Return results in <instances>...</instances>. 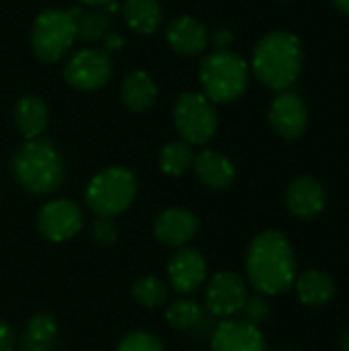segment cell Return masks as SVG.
Wrapping results in <instances>:
<instances>
[{
    "label": "cell",
    "mask_w": 349,
    "mask_h": 351,
    "mask_svg": "<svg viewBox=\"0 0 349 351\" xmlns=\"http://www.w3.org/2000/svg\"><path fill=\"white\" fill-rule=\"evenodd\" d=\"M247 276L261 294L278 296L290 290L296 280V257L282 232L265 230L253 239L247 253Z\"/></svg>",
    "instance_id": "6da1fadb"
},
{
    "label": "cell",
    "mask_w": 349,
    "mask_h": 351,
    "mask_svg": "<svg viewBox=\"0 0 349 351\" xmlns=\"http://www.w3.org/2000/svg\"><path fill=\"white\" fill-rule=\"evenodd\" d=\"M251 64L265 86L288 90L302 70V43L290 31H272L255 45Z\"/></svg>",
    "instance_id": "7a4b0ae2"
},
{
    "label": "cell",
    "mask_w": 349,
    "mask_h": 351,
    "mask_svg": "<svg viewBox=\"0 0 349 351\" xmlns=\"http://www.w3.org/2000/svg\"><path fill=\"white\" fill-rule=\"evenodd\" d=\"M16 181L31 193H51L64 179V162L56 146L47 140H27L12 160Z\"/></svg>",
    "instance_id": "3957f363"
},
{
    "label": "cell",
    "mask_w": 349,
    "mask_h": 351,
    "mask_svg": "<svg viewBox=\"0 0 349 351\" xmlns=\"http://www.w3.org/2000/svg\"><path fill=\"white\" fill-rule=\"evenodd\" d=\"M200 80L212 103H232L249 86V66L239 53L216 49L202 62Z\"/></svg>",
    "instance_id": "277c9868"
},
{
    "label": "cell",
    "mask_w": 349,
    "mask_h": 351,
    "mask_svg": "<svg viewBox=\"0 0 349 351\" xmlns=\"http://www.w3.org/2000/svg\"><path fill=\"white\" fill-rule=\"evenodd\" d=\"M138 191L136 177L123 167L97 173L86 187V204L99 218H113L130 208Z\"/></svg>",
    "instance_id": "5b68a950"
},
{
    "label": "cell",
    "mask_w": 349,
    "mask_h": 351,
    "mask_svg": "<svg viewBox=\"0 0 349 351\" xmlns=\"http://www.w3.org/2000/svg\"><path fill=\"white\" fill-rule=\"evenodd\" d=\"M76 41V23L70 10H43L31 31V47L41 62H58Z\"/></svg>",
    "instance_id": "8992f818"
},
{
    "label": "cell",
    "mask_w": 349,
    "mask_h": 351,
    "mask_svg": "<svg viewBox=\"0 0 349 351\" xmlns=\"http://www.w3.org/2000/svg\"><path fill=\"white\" fill-rule=\"evenodd\" d=\"M175 128L187 144H206L218 130V115L214 103L200 93H185L177 99L173 109Z\"/></svg>",
    "instance_id": "52a82bcc"
},
{
    "label": "cell",
    "mask_w": 349,
    "mask_h": 351,
    "mask_svg": "<svg viewBox=\"0 0 349 351\" xmlns=\"http://www.w3.org/2000/svg\"><path fill=\"white\" fill-rule=\"evenodd\" d=\"M111 74H113L111 58L99 49L76 51L64 68V76H66L68 84H72L78 90L101 88L103 84L109 82Z\"/></svg>",
    "instance_id": "ba28073f"
},
{
    "label": "cell",
    "mask_w": 349,
    "mask_h": 351,
    "mask_svg": "<svg viewBox=\"0 0 349 351\" xmlns=\"http://www.w3.org/2000/svg\"><path fill=\"white\" fill-rule=\"evenodd\" d=\"M39 232L53 243L68 241L76 237L82 228V212L70 199H56L41 208L37 216Z\"/></svg>",
    "instance_id": "9c48e42d"
},
{
    "label": "cell",
    "mask_w": 349,
    "mask_h": 351,
    "mask_svg": "<svg viewBox=\"0 0 349 351\" xmlns=\"http://www.w3.org/2000/svg\"><path fill=\"white\" fill-rule=\"evenodd\" d=\"M247 298L249 294L245 282L230 271L216 274L206 290V306L214 317H230L241 313Z\"/></svg>",
    "instance_id": "30bf717a"
},
{
    "label": "cell",
    "mask_w": 349,
    "mask_h": 351,
    "mask_svg": "<svg viewBox=\"0 0 349 351\" xmlns=\"http://www.w3.org/2000/svg\"><path fill=\"white\" fill-rule=\"evenodd\" d=\"M269 123L286 140H296L309 125V109L298 93L282 90L269 105Z\"/></svg>",
    "instance_id": "8fae6325"
},
{
    "label": "cell",
    "mask_w": 349,
    "mask_h": 351,
    "mask_svg": "<svg viewBox=\"0 0 349 351\" xmlns=\"http://www.w3.org/2000/svg\"><path fill=\"white\" fill-rule=\"evenodd\" d=\"M212 351H265V339L257 325L222 321L212 333Z\"/></svg>",
    "instance_id": "7c38bea8"
},
{
    "label": "cell",
    "mask_w": 349,
    "mask_h": 351,
    "mask_svg": "<svg viewBox=\"0 0 349 351\" xmlns=\"http://www.w3.org/2000/svg\"><path fill=\"white\" fill-rule=\"evenodd\" d=\"M288 210L302 220H311L319 216L325 208V189L323 185L313 177H296L286 193Z\"/></svg>",
    "instance_id": "4fadbf2b"
},
{
    "label": "cell",
    "mask_w": 349,
    "mask_h": 351,
    "mask_svg": "<svg viewBox=\"0 0 349 351\" xmlns=\"http://www.w3.org/2000/svg\"><path fill=\"white\" fill-rule=\"evenodd\" d=\"M169 282L177 292H193L206 280V261L193 249L177 251L169 261Z\"/></svg>",
    "instance_id": "5bb4252c"
},
{
    "label": "cell",
    "mask_w": 349,
    "mask_h": 351,
    "mask_svg": "<svg viewBox=\"0 0 349 351\" xmlns=\"http://www.w3.org/2000/svg\"><path fill=\"white\" fill-rule=\"evenodd\" d=\"M197 232V218L183 208L165 210L154 222V234L160 243L181 247L189 243Z\"/></svg>",
    "instance_id": "9a60e30c"
},
{
    "label": "cell",
    "mask_w": 349,
    "mask_h": 351,
    "mask_svg": "<svg viewBox=\"0 0 349 351\" xmlns=\"http://www.w3.org/2000/svg\"><path fill=\"white\" fill-rule=\"evenodd\" d=\"M167 41L175 51H179L183 56H195L208 47L210 37H208L206 27L197 19L183 14L169 23Z\"/></svg>",
    "instance_id": "2e32d148"
},
{
    "label": "cell",
    "mask_w": 349,
    "mask_h": 351,
    "mask_svg": "<svg viewBox=\"0 0 349 351\" xmlns=\"http://www.w3.org/2000/svg\"><path fill=\"white\" fill-rule=\"evenodd\" d=\"M193 169L204 185L210 189H228L234 183V165L220 152L216 150H202L193 158Z\"/></svg>",
    "instance_id": "e0dca14e"
},
{
    "label": "cell",
    "mask_w": 349,
    "mask_h": 351,
    "mask_svg": "<svg viewBox=\"0 0 349 351\" xmlns=\"http://www.w3.org/2000/svg\"><path fill=\"white\" fill-rule=\"evenodd\" d=\"M47 121H49V111L39 97L27 95L16 103L14 123L27 140H37L45 132Z\"/></svg>",
    "instance_id": "ac0fdd59"
},
{
    "label": "cell",
    "mask_w": 349,
    "mask_h": 351,
    "mask_svg": "<svg viewBox=\"0 0 349 351\" xmlns=\"http://www.w3.org/2000/svg\"><path fill=\"white\" fill-rule=\"evenodd\" d=\"M156 95H158V88L154 80L142 70L130 72L121 82V99L132 111H144L152 107L156 101Z\"/></svg>",
    "instance_id": "d6986e66"
},
{
    "label": "cell",
    "mask_w": 349,
    "mask_h": 351,
    "mask_svg": "<svg viewBox=\"0 0 349 351\" xmlns=\"http://www.w3.org/2000/svg\"><path fill=\"white\" fill-rule=\"evenodd\" d=\"M296 292L304 304L325 306L335 296V284L327 274H323L319 269H311L296 280Z\"/></svg>",
    "instance_id": "ffe728a7"
},
{
    "label": "cell",
    "mask_w": 349,
    "mask_h": 351,
    "mask_svg": "<svg viewBox=\"0 0 349 351\" xmlns=\"http://www.w3.org/2000/svg\"><path fill=\"white\" fill-rule=\"evenodd\" d=\"M123 19L132 31L140 35H150L160 27L163 10L156 0H125Z\"/></svg>",
    "instance_id": "44dd1931"
},
{
    "label": "cell",
    "mask_w": 349,
    "mask_h": 351,
    "mask_svg": "<svg viewBox=\"0 0 349 351\" xmlns=\"http://www.w3.org/2000/svg\"><path fill=\"white\" fill-rule=\"evenodd\" d=\"M76 23V39L82 41H99L109 33L111 16L105 8H72L70 10Z\"/></svg>",
    "instance_id": "7402d4cb"
},
{
    "label": "cell",
    "mask_w": 349,
    "mask_h": 351,
    "mask_svg": "<svg viewBox=\"0 0 349 351\" xmlns=\"http://www.w3.org/2000/svg\"><path fill=\"white\" fill-rule=\"evenodd\" d=\"M56 321L49 315H35L23 337V348L25 351H49L56 339Z\"/></svg>",
    "instance_id": "603a6c76"
},
{
    "label": "cell",
    "mask_w": 349,
    "mask_h": 351,
    "mask_svg": "<svg viewBox=\"0 0 349 351\" xmlns=\"http://www.w3.org/2000/svg\"><path fill=\"white\" fill-rule=\"evenodd\" d=\"M193 152L187 142H169L160 150V169L167 175H183L189 167H193Z\"/></svg>",
    "instance_id": "cb8c5ba5"
},
{
    "label": "cell",
    "mask_w": 349,
    "mask_h": 351,
    "mask_svg": "<svg viewBox=\"0 0 349 351\" xmlns=\"http://www.w3.org/2000/svg\"><path fill=\"white\" fill-rule=\"evenodd\" d=\"M132 294L142 306H148V308L163 306L167 302V298H169L167 284L160 278H154V276H146V278L138 280L134 284V288H132Z\"/></svg>",
    "instance_id": "d4e9b609"
},
{
    "label": "cell",
    "mask_w": 349,
    "mask_h": 351,
    "mask_svg": "<svg viewBox=\"0 0 349 351\" xmlns=\"http://www.w3.org/2000/svg\"><path fill=\"white\" fill-rule=\"evenodd\" d=\"M204 313L202 308L193 302V300H179L175 304L169 306L167 311V321L177 327V329H193L202 323Z\"/></svg>",
    "instance_id": "484cf974"
},
{
    "label": "cell",
    "mask_w": 349,
    "mask_h": 351,
    "mask_svg": "<svg viewBox=\"0 0 349 351\" xmlns=\"http://www.w3.org/2000/svg\"><path fill=\"white\" fill-rule=\"evenodd\" d=\"M117 351H165V348L154 335L136 331V333H130L121 339Z\"/></svg>",
    "instance_id": "4316f807"
},
{
    "label": "cell",
    "mask_w": 349,
    "mask_h": 351,
    "mask_svg": "<svg viewBox=\"0 0 349 351\" xmlns=\"http://www.w3.org/2000/svg\"><path fill=\"white\" fill-rule=\"evenodd\" d=\"M241 313L245 315V321H247V323L259 325V323H263V321L267 319L269 306H267V302H265L263 298L255 296V298H247V302H245V306H243Z\"/></svg>",
    "instance_id": "83f0119b"
},
{
    "label": "cell",
    "mask_w": 349,
    "mask_h": 351,
    "mask_svg": "<svg viewBox=\"0 0 349 351\" xmlns=\"http://www.w3.org/2000/svg\"><path fill=\"white\" fill-rule=\"evenodd\" d=\"M93 239L101 247H109L117 241V226L111 218H99L93 226Z\"/></svg>",
    "instance_id": "f1b7e54d"
},
{
    "label": "cell",
    "mask_w": 349,
    "mask_h": 351,
    "mask_svg": "<svg viewBox=\"0 0 349 351\" xmlns=\"http://www.w3.org/2000/svg\"><path fill=\"white\" fill-rule=\"evenodd\" d=\"M14 350V335L10 331V327L6 323L0 321V351H12Z\"/></svg>",
    "instance_id": "f546056e"
},
{
    "label": "cell",
    "mask_w": 349,
    "mask_h": 351,
    "mask_svg": "<svg viewBox=\"0 0 349 351\" xmlns=\"http://www.w3.org/2000/svg\"><path fill=\"white\" fill-rule=\"evenodd\" d=\"M214 43H216V47H218V49H226V47L232 43V33H230V31H226V29L216 31V33H214Z\"/></svg>",
    "instance_id": "4dcf8cb0"
},
{
    "label": "cell",
    "mask_w": 349,
    "mask_h": 351,
    "mask_svg": "<svg viewBox=\"0 0 349 351\" xmlns=\"http://www.w3.org/2000/svg\"><path fill=\"white\" fill-rule=\"evenodd\" d=\"M101 41H103V45H105V49H107V51L119 49V47H121V43H123V41H121V37H119L117 33H111V31H109Z\"/></svg>",
    "instance_id": "1f68e13d"
},
{
    "label": "cell",
    "mask_w": 349,
    "mask_h": 351,
    "mask_svg": "<svg viewBox=\"0 0 349 351\" xmlns=\"http://www.w3.org/2000/svg\"><path fill=\"white\" fill-rule=\"evenodd\" d=\"M84 6H91V8H105V6H109L113 0H80Z\"/></svg>",
    "instance_id": "d6a6232c"
},
{
    "label": "cell",
    "mask_w": 349,
    "mask_h": 351,
    "mask_svg": "<svg viewBox=\"0 0 349 351\" xmlns=\"http://www.w3.org/2000/svg\"><path fill=\"white\" fill-rule=\"evenodd\" d=\"M335 4V8H339L341 12L349 14V0H331Z\"/></svg>",
    "instance_id": "836d02e7"
},
{
    "label": "cell",
    "mask_w": 349,
    "mask_h": 351,
    "mask_svg": "<svg viewBox=\"0 0 349 351\" xmlns=\"http://www.w3.org/2000/svg\"><path fill=\"white\" fill-rule=\"evenodd\" d=\"M341 351H349V331L341 337Z\"/></svg>",
    "instance_id": "e575fe53"
},
{
    "label": "cell",
    "mask_w": 349,
    "mask_h": 351,
    "mask_svg": "<svg viewBox=\"0 0 349 351\" xmlns=\"http://www.w3.org/2000/svg\"><path fill=\"white\" fill-rule=\"evenodd\" d=\"M284 351H292V350H284Z\"/></svg>",
    "instance_id": "d590c367"
}]
</instances>
